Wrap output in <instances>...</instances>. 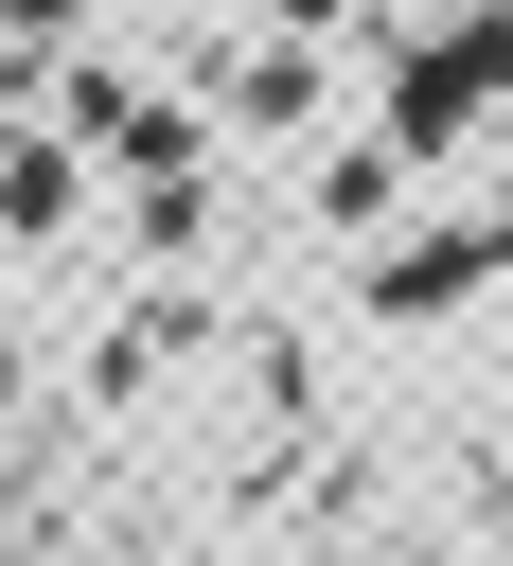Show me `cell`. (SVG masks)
<instances>
[{
	"label": "cell",
	"instance_id": "1",
	"mask_svg": "<svg viewBox=\"0 0 513 566\" xmlns=\"http://www.w3.org/2000/svg\"><path fill=\"white\" fill-rule=\"evenodd\" d=\"M478 106H495V18H460L425 71H389V159H442Z\"/></svg>",
	"mask_w": 513,
	"mask_h": 566
},
{
	"label": "cell",
	"instance_id": "2",
	"mask_svg": "<svg viewBox=\"0 0 513 566\" xmlns=\"http://www.w3.org/2000/svg\"><path fill=\"white\" fill-rule=\"evenodd\" d=\"M0 35H71V0H0Z\"/></svg>",
	"mask_w": 513,
	"mask_h": 566
}]
</instances>
